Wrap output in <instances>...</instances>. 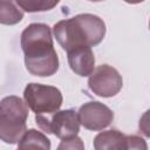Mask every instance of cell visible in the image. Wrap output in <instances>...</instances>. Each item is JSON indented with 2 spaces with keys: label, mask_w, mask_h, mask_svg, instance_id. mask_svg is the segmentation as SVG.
<instances>
[{
  "label": "cell",
  "mask_w": 150,
  "mask_h": 150,
  "mask_svg": "<svg viewBox=\"0 0 150 150\" xmlns=\"http://www.w3.org/2000/svg\"><path fill=\"white\" fill-rule=\"evenodd\" d=\"M23 98L28 108L35 114H52L62 105V94L53 86L28 83L23 90Z\"/></svg>",
  "instance_id": "5b68a950"
},
{
  "label": "cell",
  "mask_w": 150,
  "mask_h": 150,
  "mask_svg": "<svg viewBox=\"0 0 150 150\" xmlns=\"http://www.w3.org/2000/svg\"><path fill=\"white\" fill-rule=\"evenodd\" d=\"M53 32L60 46L69 52L79 47L98 45L104 39L105 23L100 16L84 13L56 22Z\"/></svg>",
  "instance_id": "7a4b0ae2"
},
{
  "label": "cell",
  "mask_w": 150,
  "mask_h": 150,
  "mask_svg": "<svg viewBox=\"0 0 150 150\" xmlns=\"http://www.w3.org/2000/svg\"><path fill=\"white\" fill-rule=\"evenodd\" d=\"M128 149H138V150H146L148 145L145 141L136 135L128 136Z\"/></svg>",
  "instance_id": "9a60e30c"
},
{
  "label": "cell",
  "mask_w": 150,
  "mask_h": 150,
  "mask_svg": "<svg viewBox=\"0 0 150 150\" xmlns=\"http://www.w3.org/2000/svg\"><path fill=\"white\" fill-rule=\"evenodd\" d=\"M21 9L16 0H0V22L9 26L19 23L23 18Z\"/></svg>",
  "instance_id": "30bf717a"
},
{
  "label": "cell",
  "mask_w": 150,
  "mask_h": 150,
  "mask_svg": "<svg viewBox=\"0 0 150 150\" xmlns=\"http://www.w3.org/2000/svg\"><path fill=\"white\" fill-rule=\"evenodd\" d=\"M28 105L20 97L11 95L0 102V138L7 144L19 143L27 130Z\"/></svg>",
  "instance_id": "3957f363"
},
{
  "label": "cell",
  "mask_w": 150,
  "mask_h": 150,
  "mask_svg": "<svg viewBox=\"0 0 150 150\" xmlns=\"http://www.w3.org/2000/svg\"><path fill=\"white\" fill-rule=\"evenodd\" d=\"M79 118L80 123L86 129L100 131L111 124L114 112L105 104L97 101H90L80 107Z\"/></svg>",
  "instance_id": "52a82bcc"
},
{
  "label": "cell",
  "mask_w": 150,
  "mask_h": 150,
  "mask_svg": "<svg viewBox=\"0 0 150 150\" xmlns=\"http://www.w3.org/2000/svg\"><path fill=\"white\" fill-rule=\"evenodd\" d=\"M70 69L79 76H89L95 69V57L91 47H79L67 52Z\"/></svg>",
  "instance_id": "ba28073f"
},
{
  "label": "cell",
  "mask_w": 150,
  "mask_h": 150,
  "mask_svg": "<svg viewBox=\"0 0 150 150\" xmlns=\"http://www.w3.org/2000/svg\"><path fill=\"white\" fill-rule=\"evenodd\" d=\"M94 148L96 150L128 149V136L115 129L102 131L94 138Z\"/></svg>",
  "instance_id": "9c48e42d"
},
{
  "label": "cell",
  "mask_w": 150,
  "mask_h": 150,
  "mask_svg": "<svg viewBox=\"0 0 150 150\" xmlns=\"http://www.w3.org/2000/svg\"><path fill=\"white\" fill-rule=\"evenodd\" d=\"M19 149H30V148H40V149H50V141L43 135L41 131L35 129H28L21 137L18 143Z\"/></svg>",
  "instance_id": "8fae6325"
},
{
  "label": "cell",
  "mask_w": 150,
  "mask_h": 150,
  "mask_svg": "<svg viewBox=\"0 0 150 150\" xmlns=\"http://www.w3.org/2000/svg\"><path fill=\"white\" fill-rule=\"evenodd\" d=\"M16 2L25 12L35 13L53 9L60 0H16Z\"/></svg>",
  "instance_id": "7c38bea8"
},
{
  "label": "cell",
  "mask_w": 150,
  "mask_h": 150,
  "mask_svg": "<svg viewBox=\"0 0 150 150\" xmlns=\"http://www.w3.org/2000/svg\"><path fill=\"white\" fill-rule=\"evenodd\" d=\"M149 29H150V21H149Z\"/></svg>",
  "instance_id": "ac0fdd59"
},
{
  "label": "cell",
  "mask_w": 150,
  "mask_h": 150,
  "mask_svg": "<svg viewBox=\"0 0 150 150\" xmlns=\"http://www.w3.org/2000/svg\"><path fill=\"white\" fill-rule=\"evenodd\" d=\"M84 144L82 143V139L80 137L73 136L69 138H63L61 139V143L59 144L57 149L59 150H66V149H83Z\"/></svg>",
  "instance_id": "4fadbf2b"
},
{
  "label": "cell",
  "mask_w": 150,
  "mask_h": 150,
  "mask_svg": "<svg viewBox=\"0 0 150 150\" xmlns=\"http://www.w3.org/2000/svg\"><path fill=\"white\" fill-rule=\"evenodd\" d=\"M125 2H128V4H132V5H135V4H139V2H143L144 0H124Z\"/></svg>",
  "instance_id": "2e32d148"
},
{
  "label": "cell",
  "mask_w": 150,
  "mask_h": 150,
  "mask_svg": "<svg viewBox=\"0 0 150 150\" xmlns=\"http://www.w3.org/2000/svg\"><path fill=\"white\" fill-rule=\"evenodd\" d=\"M21 48L25 54L26 69L32 75L46 77L57 71L59 57L48 25H28L21 34Z\"/></svg>",
  "instance_id": "6da1fadb"
},
{
  "label": "cell",
  "mask_w": 150,
  "mask_h": 150,
  "mask_svg": "<svg viewBox=\"0 0 150 150\" xmlns=\"http://www.w3.org/2000/svg\"><path fill=\"white\" fill-rule=\"evenodd\" d=\"M89 89L97 96L111 97L120 93L123 79L117 69L109 64H101L94 69L88 80Z\"/></svg>",
  "instance_id": "8992f818"
},
{
  "label": "cell",
  "mask_w": 150,
  "mask_h": 150,
  "mask_svg": "<svg viewBox=\"0 0 150 150\" xmlns=\"http://www.w3.org/2000/svg\"><path fill=\"white\" fill-rule=\"evenodd\" d=\"M36 124L47 134H54L63 139L76 136L80 131L79 112L73 109L57 110L52 114H36Z\"/></svg>",
  "instance_id": "277c9868"
},
{
  "label": "cell",
  "mask_w": 150,
  "mask_h": 150,
  "mask_svg": "<svg viewBox=\"0 0 150 150\" xmlns=\"http://www.w3.org/2000/svg\"><path fill=\"white\" fill-rule=\"evenodd\" d=\"M89 1H93V2H98V1H103V0H89Z\"/></svg>",
  "instance_id": "e0dca14e"
},
{
  "label": "cell",
  "mask_w": 150,
  "mask_h": 150,
  "mask_svg": "<svg viewBox=\"0 0 150 150\" xmlns=\"http://www.w3.org/2000/svg\"><path fill=\"white\" fill-rule=\"evenodd\" d=\"M138 129L142 135H144L145 137H150V109L141 116L138 122Z\"/></svg>",
  "instance_id": "5bb4252c"
}]
</instances>
